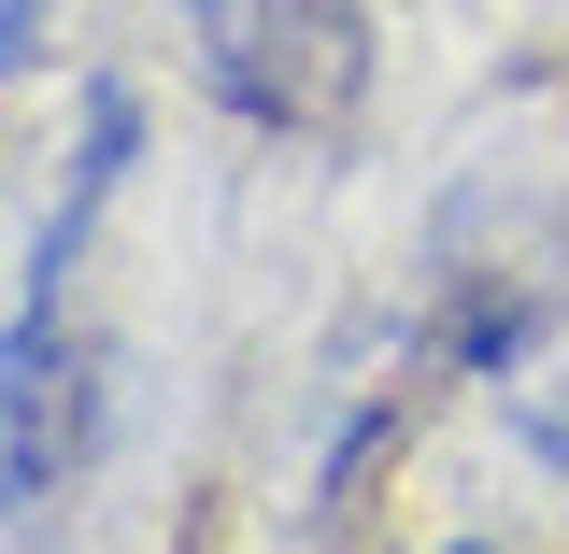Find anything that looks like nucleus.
<instances>
[{
	"mask_svg": "<svg viewBox=\"0 0 569 554\" xmlns=\"http://www.w3.org/2000/svg\"><path fill=\"white\" fill-rule=\"evenodd\" d=\"M427 554H498V541H485V526H456V541H427Z\"/></svg>",
	"mask_w": 569,
	"mask_h": 554,
	"instance_id": "obj_7",
	"label": "nucleus"
},
{
	"mask_svg": "<svg viewBox=\"0 0 569 554\" xmlns=\"http://www.w3.org/2000/svg\"><path fill=\"white\" fill-rule=\"evenodd\" d=\"M100 441H114V342L86 313L0 299V541H58Z\"/></svg>",
	"mask_w": 569,
	"mask_h": 554,
	"instance_id": "obj_1",
	"label": "nucleus"
},
{
	"mask_svg": "<svg viewBox=\"0 0 569 554\" xmlns=\"http://www.w3.org/2000/svg\"><path fill=\"white\" fill-rule=\"evenodd\" d=\"M171 14H186L200 100L242 114V129H271V142L342 129L356 85H370V14L356 0H171Z\"/></svg>",
	"mask_w": 569,
	"mask_h": 554,
	"instance_id": "obj_2",
	"label": "nucleus"
},
{
	"mask_svg": "<svg viewBox=\"0 0 569 554\" xmlns=\"http://www.w3.org/2000/svg\"><path fill=\"white\" fill-rule=\"evenodd\" d=\"M498 426H512V455L569 484V370H527V384H498Z\"/></svg>",
	"mask_w": 569,
	"mask_h": 554,
	"instance_id": "obj_5",
	"label": "nucleus"
},
{
	"mask_svg": "<svg viewBox=\"0 0 569 554\" xmlns=\"http://www.w3.org/2000/svg\"><path fill=\"white\" fill-rule=\"evenodd\" d=\"M43 43H58V0H0V85H29Z\"/></svg>",
	"mask_w": 569,
	"mask_h": 554,
	"instance_id": "obj_6",
	"label": "nucleus"
},
{
	"mask_svg": "<svg viewBox=\"0 0 569 554\" xmlns=\"http://www.w3.org/2000/svg\"><path fill=\"white\" fill-rule=\"evenodd\" d=\"M129 171H142V71L100 58L71 85V142L29 213V256H14V313H86V256H100V213L129 200Z\"/></svg>",
	"mask_w": 569,
	"mask_h": 554,
	"instance_id": "obj_3",
	"label": "nucleus"
},
{
	"mask_svg": "<svg viewBox=\"0 0 569 554\" xmlns=\"http://www.w3.org/2000/svg\"><path fill=\"white\" fill-rule=\"evenodd\" d=\"M427 370H370L342 413H328V441H313V470H299V554H342L370 512H385V484H399V455H413V426H427Z\"/></svg>",
	"mask_w": 569,
	"mask_h": 554,
	"instance_id": "obj_4",
	"label": "nucleus"
}]
</instances>
